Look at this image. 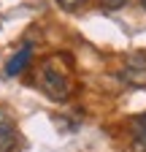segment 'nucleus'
<instances>
[{"label": "nucleus", "mask_w": 146, "mask_h": 152, "mask_svg": "<svg viewBox=\"0 0 146 152\" xmlns=\"http://www.w3.org/2000/svg\"><path fill=\"white\" fill-rule=\"evenodd\" d=\"M122 79L130 82V84H146V52L130 54V57L124 60Z\"/></svg>", "instance_id": "obj_3"}, {"label": "nucleus", "mask_w": 146, "mask_h": 152, "mask_svg": "<svg viewBox=\"0 0 146 152\" xmlns=\"http://www.w3.org/2000/svg\"><path fill=\"white\" fill-rule=\"evenodd\" d=\"M30 57H33V49L30 46H25V49H19L11 60H8V65H6V76H16V73H22L27 65H30Z\"/></svg>", "instance_id": "obj_5"}, {"label": "nucleus", "mask_w": 146, "mask_h": 152, "mask_svg": "<svg viewBox=\"0 0 146 152\" xmlns=\"http://www.w3.org/2000/svg\"><path fill=\"white\" fill-rule=\"evenodd\" d=\"M130 0H103V8L106 11H116V8H124Z\"/></svg>", "instance_id": "obj_6"}, {"label": "nucleus", "mask_w": 146, "mask_h": 152, "mask_svg": "<svg viewBox=\"0 0 146 152\" xmlns=\"http://www.w3.org/2000/svg\"><path fill=\"white\" fill-rule=\"evenodd\" d=\"M38 87L51 101H68L76 90V76H73V63L68 54H51L38 68Z\"/></svg>", "instance_id": "obj_1"}, {"label": "nucleus", "mask_w": 146, "mask_h": 152, "mask_svg": "<svg viewBox=\"0 0 146 152\" xmlns=\"http://www.w3.org/2000/svg\"><path fill=\"white\" fill-rule=\"evenodd\" d=\"M130 139L141 152H146V114H138L130 120Z\"/></svg>", "instance_id": "obj_4"}, {"label": "nucleus", "mask_w": 146, "mask_h": 152, "mask_svg": "<svg viewBox=\"0 0 146 152\" xmlns=\"http://www.w3.org/2000/svg\"><path fill=\"white\" fill-rule=\"evenodd\" d=\"M57 3H60L62 8H68V11H73V8H81L87 0H57Z\"/></svg>", "instance_id": "obj_7"}, {"label": "nucleus", "mask_w": 146, "mask_h": 152, "mask_svg": "<svg viewBox=\"0 0 146 152\" xmlns=\"http://www.w3.org/2000/svg\"><path fill=\"white\" fill-rule=\"evenodd\" d=\"M19 144V130L8 109H0V152H14Z\"/></svg>", "instance_id": "obj_2"}, {"label": "nucleus", "mask_w": 146, "mask_h": 152, "mask_svg": "<svg viewBox=\"0 0 146 152\" xmlns=\"http://www.w3.org/2000/svg\"><path fill=\"white\" fill-rule=\"evenodd\" d=\"M141 3H143V8H146V0H141Z\"/></svg>", "instance_id": "obj_8"}]
</instances>
